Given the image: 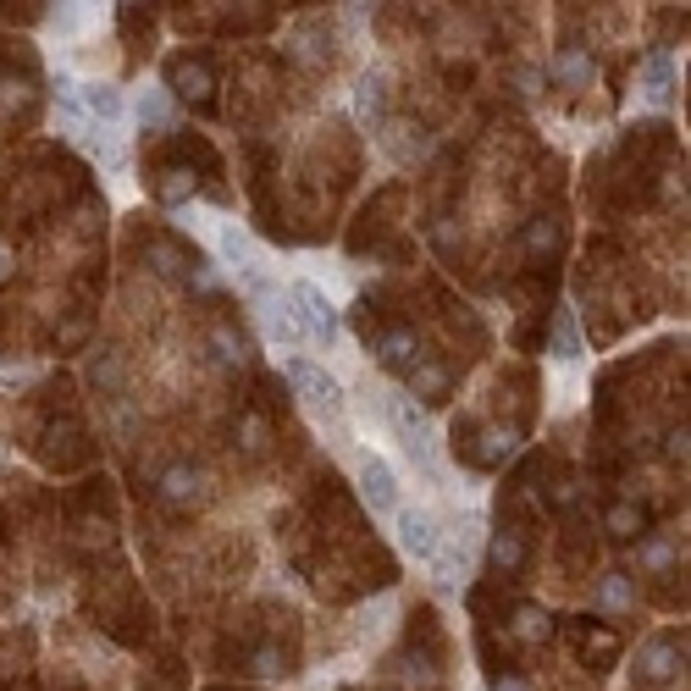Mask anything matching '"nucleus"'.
Instances as JSON below:
<instances>
[{"label": "nucleus", "instance_id": "nucleus-16", "mask_svg": "<svg viewBox=\"0 0 691 691\" xmlns=\"http://www.w3.org/2000/svg\"><path fill=\"white\" fill-rule=\"evenodd\" d=\"M211 349H216L227 366H250V338L233 332L227 321H211Z\"/></svg>", "mask_w": 691, "mask_h": 691}, {"label": "nucleus", "instance_id": "nucleus-7", "mask_svg": "<svg viewBox=\"0 0 691 691\" xmlns=\"http://www.w3.org/2000/svg\"><path fill=\"white\" fill-rule=\"evenodd\" d=\"M681 653H687V636H675V631H664V636H653L642 653H636V664H631V675H636V687L642 691H659L670 687L675 675H681Z\"/></svg>", "mask_w": 691, "mask_h": 691}, {"label": "nucleus", "instance_id": "nucleus-13", "mask_svg": "<svg viewBox=\"0 0 691 691\" xmlns=\"http://www.w3.org/2000/svg\"><path fill=\"white\" fill-rule=\"evenodd\" d=\"M504 631H509V642H515V648H548L553 614H543L537 603H515V609H509V620H504Z\"/></svg>", "mask_w": 691, "mask_h": 691}, {"label": "nucleus", "instance_id": "nucleus-22", "mask_svg": "<svg viewBox=\"0 0 691 691\" xmlns=\"http://www.w3.org/2000/svg\"><path fill=\"white\" fill-rule=\"evenodd\" d=\"M493 691H532V681L509 664V670H493Z\"/></svg>", "mask_w": 691, "mask_h": 691}, {"label": "nucleus", "instance_id": "nucleus-2", "mask_svg": "<svg viewBox=\"0 0 691 691\" xmlns=\"http://www.w3.org/2000/svg\"><path fill=\"white\" fill-rule=\"evenodd\" d=\"M288 321H293V332L304 343H332L338 338V310H332V299L315 282H293L288 288Z\"/></svg>", "mask_w": 691, "mask_h": 691}, {"label": "nucleus", "instance_id": "nucleus-19", "mask_svg": "<svg viewBox=\"0 0 691 691\" xmlns=\"http://www.w3.org/2000/svg\"><path fill=\"white\" fill-rule=\"evenodd\" d=\"M239 437H244L250 454H266V442H272V420H266L261 410H250L244 420H239Z\"/></svg>", "mask_w": 691, "mask_h": 691}, {"label": "nucleus", "instance_id": "nucleus-5", "mask_svg": "<svg viewBox=\"0 0 691 691\" xmlns=\"http://www.w3.org/2000/svg\"><path fill=\"white\" fill-rule=\"evenodd\" d=\"M288 382H293V393L321 415V420H332V426L343 420V388H338V377H327L315 360H288Z\"/></svg>", "mask_w": 691, "mask_h": 691}, {"label": "nucleus", "instance_id": "nucleus-18", "mask_svg": "<svg viewBox=\"0 0 691 691\" xmlns=\"http://www.w3.org/2000/svg\"><path fill=\"white\" fill-rule=\"evenodd\" d=\"M553 354H558V360H575V354H581V338H575V315H570V310L553 315Z\"/></svg>", "mask_w": 691, "mask_h": 691}, {"label": "nucleus", "instance_id": "nucleus-6", "mask_svg": "<svg viewBox=\"0 0 691 691\" xmlns=\"http://www.w3.org/2000/svg\"><path fill=\"white\" fill-rule=\"evenodd\" d=\"M388 420H393V431H399L405 454H410L426 476H437V442H431V426H426V415L415 410V399L393 393V399H388Z\"/></svg>", "mask_w": 691, "mask_h": 691}, {"label": "nucleus", "instance_id": "nucleus-4", "mask_svg": "<svg viewBox=\"0 0 691 691\" xmlns=\"http://www.w3.org/2000/svg\"><path fill=\"white\" fill-rule=\"evenodd\" d=\"M564 642L575 648V659H581L592 675L620 664V631L603 625V620H564Z\"/></svg>", "mask_w": 691, "mask_h": 691}, {"label": "nucleus", "instance_id": "nucleus-17", "mask_svg": "<svg viewBox=\"0 0 691 691\" xmlns=\"http://www.w3.org/2000/svg\"><path fill=\"white\" fill-rule=\"evenodd\" d=\"M548 72H553V84H581V78H592V56H581V50H558Z\"/></svg>", "mask_w": 691, "mask_h": 691}, {"label": "nucleus", "instance_id": "nucleus-21", "mask_svg": "<svg viewBox=\"0 0 691 691\" xmlns=\"http://www.w3.org/2000/svg\"><path fill=\"white\" fill-rule=\"evenodd\" d=\"M597 597H603L609 609H631V603H636V592H631V581H625V575H603Z\"/></svg>", "mask_w": 691, "mask_h": 691}, {"label": "nucleus", "instance_id": "nucleus-1", "mask_svg": "<svg viewBox=\"0 0 691 691\" xmlns=\"http://www.w3.org/2000/svg\"><path fill=\"white\" fill-rule=\"evenodd\" d=\"M166 89H172L183 106H194L199 117H211V111H216V67H211V56H194V50L172 56V61H166Z\"/></svg>", "mask_w": 691, "mask_h": 691}, {"label": "nucleus", "instance_id": "nucleus-15", "mask_svg": "<svg viewBox=\"0 0 691 691\" xmlns=\"http://www.w3.org/2000/svg\"><path fill=\"white\" fill-rule=\"evenodd\" d=\"M642 95L653 100V106H670V95H675V61L659 50V56H648V67H642Z\"/></svg>", "mask_w": 691, "mask_h": 691}, {"label": "nucleus", "instance_id": "nucleus-3", "mask_svg": "<svg viewBox=\"0 0 691 691\" xmlns=\"http://www.w3.org/2000/svg\"><path fill=\"white\" fill-rule=\"evenodd\" d=\"M399 537H405V548L415 553V564H426L437 581H454V553L442 548V532H437L431 515L405 509V515H399Z\"/></svg>", "mask_w": 691, "mask_h": 691}, {"label": "nucleus", "instance_id": "nucleus-12", "mask_svg": "<svg viewBox=\"0 0 691 691\" xmlns=\"http://www.w3.org/2000/svg\"><path fill=\"white\" fill-rule=\"evenodd\" d=\"M199 470L194 465H166L160 476H155V498L166 504V509H194L199 504Z\"/></svg>", "mask_w": 691, "mask_h": 691}, {"label": "nucleus", "instance_id": "nucleus-20", "mask_svg": "<svg viewBox=\"0 0 691 691\" xmlns=\"http://www.w3.org/2000/svg\"><path fill=\"white\" fill-rule=\"evenodd\" d=\"M138 117H144V128H155V134H166V123H172V106H166V95H144L138 100Z\"/></svg>", "mask_w": 691, "mask_h": 691}, {"label": "nucleus", "instance_id": "nucleus-11", "mask_svg": "<svg viewBox=\"0 0 691 691\" xmlns=\"http://www.w3.org/2000/svg\"><path fill=\"white\" fill-rule=\"evenodd\" d=\"M360 498H366L377 515H393V509H399V481H393V470H388L377 454H360Z\"/></svg>", "mask_w": 691, "mask_h": 691}, {"label": "nucleus", "instance_id": "nucleus-14", "mask_svg": "<svg viewBox=\"0 0 691 691\" xmlns=\"http://www.w3.org/2000/svg\"><path fill=\"white\" fill-rule=\"evenodd\" d=\"M448 388H454V377H448V366H437L431 354H426V360L410 371V393L420 399V405H442V399H448Z\"/></svg>", "mask_w": 691, "mask_h": 691}, {"label": "nucleus", "instance_id": "nucleus-10", "mask_svg": "<svg viewBox=\"0 0 691 691\" xmlns=\"http://www.w3.org/2000/svg\"><path fill=\"white\" fill-rule=\"evenodd\" d=\"M648 526H653V509L648 504H636V498H609L603 504V532L614 543H642Z\"/></svg>", "mask_w": 691, "mask_h": 691}, {"label": "nucleus", "instance_id": "nucleus-9", "mask_svg": "<svg viewBox=\"0 0 691 691\" xmlns=\"http://www.w3.org/2000/svg\"><path fill=\"white\" fill-rule=\"evenodd\" d=\"M487 564H493L504 581H520V575L532 570V537H526V526H498V537H493V548H487Z\"/></svg>", "mask_w": 691, "mask_h": 691}, {"label": "nucleus", "instance_id": "nucleus-8", "mask_svg": "<svg viewBox=\"0 0 691 691\" xmlns=\"http://www.w3.org/2000/svg\"><path fill=\"white\" fill-rule=\"evenodd\" d=\"M222 255H227V266L239 272V282L250 288V299H272V276H266V266H261V255H255V244L239 233V227H222Z\"/></svg>", "mask_w": 691, "mask_h": 691}]
</instances>
